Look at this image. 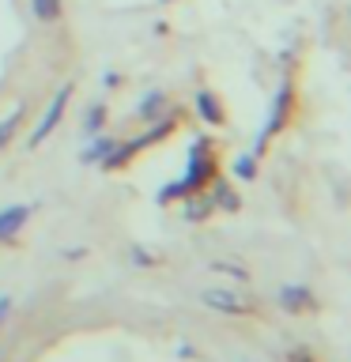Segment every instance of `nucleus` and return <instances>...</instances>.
Listing matches in <instances>:
<instances>
[{"label":"nucleus","mask_w":351,"mask_h":362,"mask_svg":"<svg viewBox=\"0 0 351 362\" xmlns=\"http://www.w3.org/2000/svg\"><path fill=\"white\" fill-rule=\"evenodd\" d=\"M215 177V155H212V140L208 136H197L189 147V170L181 181H170V185L159 189V204L170 200H185L189 192H204V185H212Z\"/></svg>","instance_id":"obj_1"},{"label":"nucleus","mask_w":351,"mask_h":362,"mask_svg":"<svg viewBox=\"0 0 351 362\" xmlns=\"http://www.w3.org/2000/svg\"><path fill=\"white\" fill-rule=\"evenodd\" d=\"M291 110H294V83L291 79H283L280 90H276V98H272V110H268V124L257 132V140H253V151L249 155H265V147L272 136H280L283 129H287V121H291Z\"/></svg>","instance_id":"obj_2"},{"label":"nucleus","mask_w":351,"mask_h":362,"mask_svg":"<svg viewBox=\"0 0 351 362\" xmlns=\"http://www.w3.org/2000/svg\"><path fill=\"white\" fill-rule=\"evenodd\" d=\"M72 90H76V83H64L61 90L53 95V102H50V110L42 113V121H38V129L30 132V147H38L45 136H50L57 124H61V117H64V110H68V102H72Z\"/></svg>","instance_id":"obj_3"},{"label":"nucleus","mask_w":351,"mask_h":362,"mask_svg":"<svg viewBox=\"0 0 351 362\" xmlns=\"http://www.w3.org/2000/svg\"><path fill=\"white\" fill-rule=\"evenodd\" d=\"M200 302L208 305V310H215V313H231V317L249 313V302H246V298H238L234 291H219V287L200 291Z\"/></svg>","instance_id":"obj_4"},{"label":"nucleus","mask_w":351,"mask_h":362,"mask_svg":"<svg viewBox=\"0 0 351 362\" xmlns=\"http://www.w3.org/2000/svg\"><path fill=\"white\" fill-rule=\"evenodd\" d=\"M27 219H30V208H27V204H11V208L0 211V245L11 242V238H16L23 226H27Z\"/></svg>","instance_id":"obj_5"},{"label":"nucleus","mask_w":351,"mask_h":362,"mask_svg":"<svg viewBox=\"0 0 351 362\" xmlns=\"http://www.w3.org/2000/svg\"><path fill=\"white\" fill-rule=\"evenodd\" d=\"M280 305L287 313H306V310H317V298H313V291L287 283V287H280Z\"/></svg>","instance_id":"obj_6"},{"label":"nucleus","mask_w":351,"mask_h":362,"mask_svg":"<svg viewBox=\"0 0 351 362\" xmlns=\"http://www.w3.org/2000/svg\"><path fill=\"white\" fill-rule=\"evenodd\" d=\"M170 110H174V102L166 98V90H147L144 102H140V117H144L147 124L159 121V117H166Z\"/></svg>","instance_id":"obj_7"},{"label":"nucleus","mask_w":351,"mask_h":362,"mask_svg":"<svg viewBox=\"0 0 351 362\" xmlns=\"http://www.w3.org/2000/svg\"><path fill=\"white\" fill-rule=\"evenodd\" d=\"M197 113L208 124H215V129H219V124L226 121V113H223V102L215 98V90H197Z\"/></svg>","instance_id":"obj_8"},{"label":"nucleus","mask_w":351,"mask_h":362,"mask_svg":"<svg viewBox=\"0 0 351 362\" xmlns=\"http://www.w3.org/2000/svg\"><path fill=\"white\" fill-rule=\"evenodd\" d=\"M212 208H223V211H238V208H242L238 192L226 185L223 177H212Z\"/></svg>","instance_id":"obj_9"},{"label":"nucleus","mask_w":351,"mask_h":362,"mask_svg":"<svg viewBox=\"0 0 351 362\" xmlns=\"http://www.w3.org/2000/svg\"><path fill=\"white\" fill-rule=\"evenodd\" d=\"M23 121H27V102H19V106L11 110L8 117H0V151H4V147L16 140V132H19Z\"/></svg>","instance_id":"obj_10"},{"label":"nucleus","mask_w":351,"mask_h":362,"mask_svg":"<svg viewBox=\"0 0 351 362\" xmlns=\"http://www.w3.org/2000/svg\"><path fill=\"white\" fill-rule=\"evenodd\" d=\"M113 147H117V144H113V140H106V136H91V147H87L84 155H79V163L95 166V163H102V158H106V155L113 151Z\"/></svg>","instance_id":"obj_11"},{"label":"nucleus","mask_w":351,"mask_h":362,"mask_svg":"<svg viewBox=\"0 0 351 362\" xmlns=\"http://www.w3.org/2000/svg\"><path fill=\"white\" fill-rule=\"evenodd\" d=\"M61 11H64L61 0H30V16L38 23H57V19H61Z\"/></svg>","instance_id":"obj_12"},{"label":"nucleus","mask_w":351,"mask_h":362,"mask_svg":"<svg viewBox=\"0 0 351 362\" xmlns=\"http://www.w3.org/2000/svg\"><path fill=\"white\" fill-rule=\"evenodd\" d=\"M212 215V197H204V192H189V204H185V219L189 223H200Z\"/></svg>","instance_id":"obj_13"},{"label":"nucleus","mask_w":351,"mask_h":362,"mask_svg":"<svg viewBox=\"0 0 351 362\" xmlns=\"http://www.w3.org/2000/svg\"><path fill=\"white\" fill-rule=\"evenodd\" d=\"M102 124H106V102H91L84 113V136H98Z\"/></svg>","instance_id":"obj_14"},{"label":"nucleus","mask_w":351,"mask_h":362,"mask_svg":"<svg viewBox=\"0 0 351 362\" xmlns=\"http://www.w3.org/2000/svg\"><path fill=\"white\" fill-rule=\"evenodd\" d=\"M234 174L242 177V181H253V177H257V163H253V155H238V158H234Z\"/></svg>","instance_id":"obj_15"},{"label":"nucleus","mask_w":351,"mask_h":362,"mask_svg":"<svg viewBox=\"0 0 351 362\" xmlns=\"http://www.w3.org/2000/svg\"><path fill=\"white\" fill-rule=\"evenodd\" d=\"M212 272H223V276H234L238 283H246L249 279V272L242 264H231V260H212Z\"/></svg>","instance_id":"obj_16"},{"label":"nucleus","mask_w":351,"mask_h":362,"mask_svg":"<svg viewBox=\"0 0 351 362\" xmlns=\"http://www.w3.org/2000/svg\"><path fill=\"white\" fill-rule=\"evenodd\" d=\"M8 313H11V294H0V328H4Z\"/></svg>","instance_id":"obj_17"},{"label":"nucleus","mask_w":351,"mask_h":362,"mask_svg":"<svg viewBox=\"0 0 351 362\" xmlns=\"http://www.w3.org/2000/svg\"><path fill=\"white\" fill-rule=\"evenodd\" d=\"M132 260H136V264H151V253H144V249H132Z\"/></svg>","instance_id":"obj_18"},{"label":"nucleus","mask_w":351,"mask_h":362,"mask_svg":"<svg viewBox=\"0 0 351 362\" xmlns=\"http://www.w3.org/2000/svg\"><path fill=\"white\" fill-rule=\"evenodd\" d=\"M163 4H166V0H163Z\"/></svg>","instance_id":"obj_19"}]
</instances>
